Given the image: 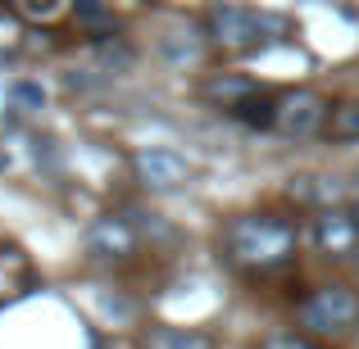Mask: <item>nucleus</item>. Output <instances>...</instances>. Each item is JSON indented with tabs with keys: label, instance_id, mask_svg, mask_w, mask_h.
I'll return each mask as SVG.
<instances>
[{
	"label": "nucleus",
	"instance_id": "2",
	"mask_svg": "<svg viewBox=\"0 0 359 349\" xmlns=\"http://www.w3.org/2000/svg\"><path fill=\"white\" fill-rule=\"evenodd\" d=\"M273 32H282V18L259 14L250 5H210V14H205V36L223 50H255Z\"/></svg>",
	"mask_w": 359,
	"mask_h": 349
},
{
	"label": "nucleus",
	"instance_id": "12",
	"mask_svg": "<svg viewBox=\"0 0 359 349\" xmlns=\"http://www.w3.org/2000/svg\"><path fill=\"white\" fill-rule=\"evenodd\" d=\"M159 50H164L173 64H196V59H201V50H205V41H201L196 32H187V41H173V36H164V41H159Z\"/></svg>",
	"mask_w": 359,
	"mask_h": 349
},
{
	"label": "nucleus",
	"instance_id": "17",
	"mask_svg": "<svg viewBox=\"0 0 359 349\" xmlns=\"http://www.w3.org/2000/svg\"><path fill=\"white\" fill-rule=\"evenodd\" d=\"M355 268H359V250H355Z\"/></svg>",
	"mask_w": 359,
	"mask_h": 349
},
{
	"label": "nucleus",
	"instance_id": "18",
	"mask_svg": "<svg viewBox=\"0 0 359 349\" xmlns=\"http://www.w3.org/2000/svg\"><path fill=\"white\" fill-rule=\"evenodd\" d=\"M355 182H359V173H355Z\"/></svg>",
	"mask_w": 359,
	"mask_h": 349
},
{
	"label": "nucleus",
	"instance_id": "3",
	"mask_svg": "<svg viewBox=\"0 0 359 349\" xmlns=\"http://www.w3.org/2000/svg\"><path fill=\"white\" fill-rule=\"evenodd\" d=\"M300 327L309 336H346L359 327V290L346 281H327V286L309 290L300 304Z\"/></svg>",
	"mask_w": 359,
	"mask_h": 349
},
{
	"label": "nucleus",
	"instance_id": "14",
	"mask_svg": "<svg viewBox=\"0 0 359 349\" xmlns=\"http://www.w3.org/2000/svg\"><path fill=\"white\" fill-rule=\"evenodd\" d=\"M9 100H14L18 109H41L46 105V91L36 87V82H9Z\"/></svg>",
	"mask_w": 359,
	"mask_h": 349
},
{
	"label": "nucleus",
	"instance_id": "4",
	"mask_svg": "<svg viewBox=\"0 0 359 349\" xmlns=\"http://www.w3.org/2000/svg\"><path fill=\"white\" fill-rule=\"evenodd\" d=\"M132 177H137L141 191L164 195V191H182L191 182V164L173 150H137L132 155Z\"/></svg>",
	"mask_w": 359,
	"mask_h": 349
},
{
	"label": "nucleus",
	"instance_id": "7",
	"mask_svg": "<svg viewBox=\"0 0 359 349\" xmlns=\"http://www.w3.org/2000/svg\"><path fill=\"white\" fill-rule=\"evenodd\" d=\"M82 245H87L91 259H132L137 254V227H132L128 218H96L87 227V236H82Z\"/></svg>",
	"mask_w": 359,
	"mask_h": 349
},
{
	"label": "nucleus",
	"instance_id": "1",
	"mask_svg": "<svg viewBox=\"0 0 359 349\" xmlns=\"http://www.w3.org/2000/svg\"><path fill=\"white\" fill-rule=\"evenodd\" d=\"M300 232L296 222L278 218V213H245V218H232L228 227V254L241 263V268H278L296 254Z\"/></svg>",
	"mask_w": 359,
	"mask_h": 349
},
{
	"label": "nucleus",
	"instance_id": "9",
	"mask_svg": "<svg viewBox=\"0 0 359 349\" xmlns=\"http://www.w3.org/2000/svg\"><path fill=\"white\" fill-rule=\"evenodd\" d=\"M146 349H214V341L196 327H150Z\"/></svg>",
	"mask_w": 359,
	"mask_h": 349
},
{
	"label": "nucleus",
	"instance_id": "5",
	"mask_svg": "<svg viewBox=\"0 0 359 349\" xmlns=\"http://www.w3.org/2000/svg\"><path fill=\"white\" fill-rule=\"evenodd\" d=\"M309 241H314L318 254H327V259H351L359 250V222L351 209H337V204H327V209L314 213V227H309Z\"/></svg>",
	"mask_w": 359,
	"mask_h": 349
},
{
	"label": "nucleus",
	"instance_id": "15",
	"mask_svg": "<svg viewBox=\"0 0 359 349\" xmlns=\"http://www.w3.org/2000/svg\"><path fill=\"white\" fill-rule=\"evenodd\" d=\"M264 349H318V345H309L305 336H269V341H264Z\"/></svg>",
	"mask_w": 359,
	"mask_h": 349
},
{
	"label": "nucleus",
	"instance_id": "8",
	"mask_svg": "<svg viewBox=\"0 0 359 349\" xmlns=\"http://www.w3.org/2000/svg\"><path fill=\"white\" fill-rule=\"evenodd\" d=\"M250 96H259V87H255L250 78H241V73H210V78L201 82V100H210V105L219 109H241Z\"/></svg>",
	"mask_w": 359,
	"mask_h": 349
},
{
	"label": "nucleus",
	"instance_id": "13",
	"mask_svg": "<svg viewBox=\"0 0 359 349\" xmlns=\"http://www.w3.org/2000/svg\"><path fill=\"white\" fill-rule=\"evenodd\" d=\"M14 9L23 18H32V23H46V18H55L64 9V0H14Z\"/></svg>",
	"mask_w": 359,
	"mask_h": 349
},
{
	"label": "nucleus",
	"instance_id": "6",
	"mask_svg": "<svg viewBox=\"0 0 359 349\" xmlns=\"http://www.w3.org/2000/svg\"><path fill=\"white\" fill-rule=\"evenodd\" d=\"M332 109L318 91H291V96L278 100V131L282 136H314V131L327 127Z\"/></svg>",
	"mask_w": 359,
	"mask_h": 349
},
{
	"label": "nucleus",
	"instance_id": "10",
	"mask_svg": "<svg viewBox=\"0 0 359 349\" xmlns=\"http://www.w3.org/2000/svg\"><path fill=\"white\" fill-rule=\"evenodd\" d=\"M241 122H250V127H278V100L269 96H250L241 109H232Z\"/></svg>",
	"mask_w": 359,
	"mask_h": 349
},
{
	"label": "nucleus",
	"instance_id": "16",
	"mask_svg": "<svg viewBox=\"0 0 359 349\" xmlns=\"http://www.w3.org/2000/svg\"><path fill=\"white\" fill-rule=\"evenodd\" d=\"M351 213H355V222H359V200H355V204H351Z\"/></svg>",
	"mask_w": 359,
	"mask_h": 349
},
{
	"label": "nucleus",
	"instance_id": "11",
	"mask_svg": "<svg viewBox=\"0 0 359 349\" xmlns=\"http://www.w3.org/2000/svg\"><path fill=\"white\" fill-rule=\"evenodd\" d=\"M327 136H332V141H359V100L332 109V118H327Z\"/></svg>",
	"mask_w": 359,
	"mask_h": 349
}]
</instances>
